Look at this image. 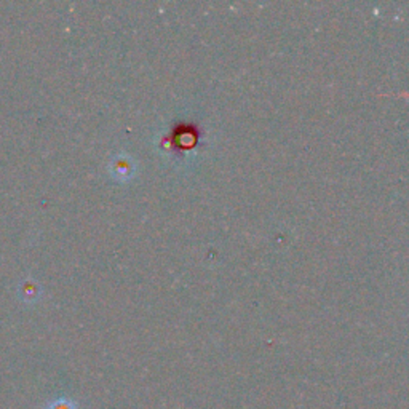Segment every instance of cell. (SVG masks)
Returning a JSON list of instances; mask_svg holds the SVG:
<instances>
[{
    "instance_id": "cell-1",
    "label": "cell",
    "mask_w": 409,
    "mask_h": 409,
    "mask_svg": "<svg viewBox=\"0 0 409 409\" xmlns=\"http://www.w3.org/2000/svg\"><path fill=\"white\" fill-rule=\"evenodd\" d=\"M45 409H77V406H75V403L72 400L66 398V396H61V398L50 401L48 405L45 406Z\"/></svg>"
}]
</instances>
